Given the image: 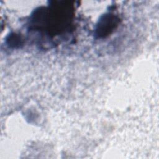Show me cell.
Segmentation results:
<instances>
[{"mask_svg": "<svg viewBox=\"0 0 159 159\" xmlns=\"http://www.w3.org/2000/svg\"><path fill=\"white\" fill-rule=\"evenodd\" d=\"M117 20L116 17L112 16H106L101 20L99 25L97 29L99 36H104L110 33L111 30L117 25Z\"/></svg>", "mask_w": 159, "mask_h": 159, "instance_id": "6da1fadb", "label": "cell"}]
</instances>
